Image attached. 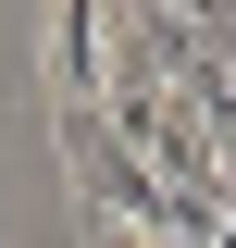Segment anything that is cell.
Instances as JSON below:
<instances>
[{
	"label": "cell",
	"mask_w": 236,
	"mask_h": 248,
	"mask_svg": "<svg viewBox=\"0 0 236 248\" xmlns=\"http://www.w3.org/2000/svg\"><path fill=\"white\" fill-rule=\"evenodd\" d=\"M87 248H149V236H124L112 211H87Z\"/></svg>",
	"instance_id": "1"
}]
</instances>
